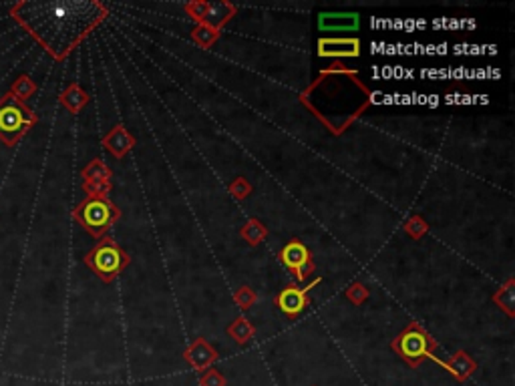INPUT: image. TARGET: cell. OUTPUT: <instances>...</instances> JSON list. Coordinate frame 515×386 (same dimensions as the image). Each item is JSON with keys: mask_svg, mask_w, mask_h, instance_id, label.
I'll return each instance as SVG.
<instances>
[{"mask_svg": "<svg viewBox=\"0 0 515 386\" xmlns=\"http://www.w3.org/2000/svg\"><path fill=\"white\" fill-rule=\"evenodd\" d=\"M34 123L36 115L24 103L10 93L0 96V139L8 147H13Z\"/></svg>", "mask_w": 515, "mask_h": 386, "instance_id": "obj_1", "label": "cell"}, {"mask_svg": "<svg viewBox=\"0 0 515 386\" xmlns=\"http://www.w3.org/2000/svg\"><path fill=\"white\" fill-rule=\"evenodd\" d=\"M393 348L399 352L401 358H404L411 366H418L423 360L435 358V348L437 342L429 336L418 324H411L401 336L393 342ZM437 360V358H435Z\"/></svg>", "mask_w": 515, "mask_h": 386, "instance_id": "obj_2", "label": "cell"}, {"mask_svg": "<svg viewBox=\"0 0 515 386\" xmlns=\"http://www.w3.org/2000/svg\"><path fill=\"white\" fill-rule=\"evenodd\" d=\"M127 262L129 257L119 250V245L111 238L99 241L95 250L85 256V264L105 282H111L113 278L125 268Z\"/></svg>", "mask_w": 515, "mask_h": 386, "instance_id": "obj_3", "label": "cell"}, {"mask_svg": "<svg viewBox=\"0 0 515 386\" xmlns=\"http://www.w3.org/2000/svg\"><path fill=\"white\" fill-rule=\"evenodd\" d=\"M115 217L117 209L105 197H89L75 209V220L95 238H101L107 231Z\"/></svg>", "mask_w": 515, "mask_h": 386, "instance_id": "obj_4", "label": "cell"}, {"mask_svg": "<svg viewBox=\"0 0 515 386\" xmlns=\"http://www.w3.org/2000/svg\"><path fill=\"white\" fill-rule=\"evenodd\" d=\"M318 55L328 57V59L358 57L360 55V41L358 38H320L318 41Z\"/></svg>", "mask_w": 515, "mask_h": 386, "instance_id": "obj_5", "label": "cell"}, {"mask_svg": "<svg viewBox=\"0 0 515 386\" xmlns=\"http://www.w3.org/2000/svg\"><path fill=\"white\" fill-rule=\"evenodd\" d=\"M183 356L193 370H208L218 360L216 348H211L204 338H197Z\"/></svg>", "mask_w": 515, "mask_h": 386, "instance_id": "obj_6", "label": "cell"}, {"mask_svg": "<svg viewBox=\"0 0 515 386\" xmlns=\"http://www.w3.org/2000/svg\"><path fill=\"white\" fill-rule=\"evenodd\" d=\"M276 304L278 308L288 316V318H296L306 306H308V296L302 288H296V286H288L284 288L278 298H276Z\"/></svg>", "mask_w": 515, "mask_h": 386, "instance_id": "obj_7", "label": "cell"}, {"mask_svg": "<svg viewBox=\"0 0 515 386\" xmlns=\"http://www.w3.org/2000/svg\"><path fill=\"white\" fill-rule=\"evenodd\" d=\"M360 24V16L356 13H322L318 16L320 31H356Z\"/></svg>", "mask_w": 515, "mask_h": 386, "instance_id": "obj_8", "label": "cell"}, {"mask_svg": "<svg viewBox=\"0 0 515 386\" xmlns=\"http://www.w3.org/2000/svg\"><path fill=\"white\" fill-rule=\"evenodd\" d=\"M443 366H445V370L449 372L451 376L453 378H457L459 383H463V380H467L475 370H477V364H475V360L469 356L467 352H463V350H459V352H455L453 356H451L449 360L447 362H441Z\"/></svg>", "mask_w": 515, "mask_h": 386, "instance_id": "obj_9", "label": "cell"}, {"mask_svg": "<svg viewBox=\"0 0 515 386\" xmlns=\"http://www.w3.org/2000/svg\"><path fill=\"white\" fill-rule=\"evenodd\" d=\"M133 143H135V139H133L121 125L115 127L113 131H109V133L105 135V139H103V145L111 151L115 157H123L129 149L133 147Z\"/></svg>", "mask_w": 515, "mask_h": 386, "instance_id": "obj_10", "label": "cell"}, {"mask_svg": "<svg viewBox=\"0 0 515 386\" xmlns=\"http://www.w3.org/2000/svg\"><path fill=\"white\" fill-rule=\"evenodd\" d=\"M280 259L284 262V266L290 270H298L300 266H304L306 262H310V252L304 243L298 240H292L288 245H284V250L280 252Z\"/></svg>", "mask_w": 515, "mask_h": 386, "instance_id": "obj_11", "label": "cell"}, {"mask_svg": "<svg viewBox=\"0 0 515 386\" xmlns=\"http://www.w3.org/2000/svg\"><path fill=\"white\" fill-rule=\"evenodd\" d=\"M87 101H89V96H87V93L80 89L77 83H73L71 87H66L63 91V95H61V103L71 113H79L87 105Z\"/></svg>", "mask_w": 515, "mask_h": 386, "instance_id": "obj_12", "label": "cell"}, {"mask_svg": "<svg viewBox=\"0 0 515 386\" xmlns=\"http://www.w3.org/2000/svg\"><path fill=\"white\" fill-rule=\"evenodd\" d=\"M8 93L15 96V99H18L20 103H27V101L36 93V85H34V80H32L29 75H22V77H18V79L13 83V87H10Z\"/></svg>", "mask_w": 515, "mask_h": 386, "instance_id": "obj_13", "label": "cell"}, {"mask_svg": "<svg viewBox=\"0 0 515 386\" xmlns=\"http://www.w3.org/2000/svg\"><path fill=\"white\" fill-rule=\"evenodd\" d=\"M83 177L85 181H109V167L101 159H93L85 169H83Z\"/></svg>", "mask_w": 515, "mask_h": 386, "instance_id": "obj_14", "label": "cell"}, {"mask_svg": "<svg viewBox=\"0 0 515 386\" xmlns=\"http://www.w3.org/2000/svg\"><path fill=\"white\" fill-rule=\"evenodd\" d=\"M227 334L234 338L238 344H246L250 338L254 336V328H252V324L248 320H244V318H238V320L234 322L230 328H227Z\"/></svg>", "mask_w": 515, "mask_h": 386, "instance_id": "obj_15", "label": "cell"}, {"mask_svg": "<svg viewBox=\"0 0 515 386\" xmlns=\"http://www.w3.org/2000/svg\"><path fill=\"white\" fill-rule=\"evenodd\" d=\"M241 236H244V240L250 241L252 245H258L260 241H264V238H266V227L260 224L258 220H250L248 224L244 225Z\"/></svg>", "mask_w": 515, "mask_h": 386, "instance_id": "obj_16", "label": "cell"}, {"mask_svg": "<svg viewBox=\"0 0 515 386\" xmlns=\"http://www.w3.org/2000/svg\"><path fill=\"white\" fill-rule=\"evenodd\" d=\"M495 302H498L507 314H514V282H507V286L499 290L495 294Z\"/></svg>", "mask_w": 515, "mask_h": 386, "instance_id": "obj_17", "label": "cell"}, {"mask_svg": "<svg viewBox=\"0 0 515 386\" xmlns=\"http://www.w3.org/2000/svg\"><path fill=\"white\" fill-rule=\"evenodd\" d=\"M216 36H218V29H213V27H209V24H202V27H197V29L193 31V38H195L199 45H204V47H209V45L216 41Z\"/></svg>", "mask_w": 515, "mask_h": 386, "instance_id": "obj_18", "label": "cell"}, {"mask_svg": "<svg viewBox=\"0 0 515 386\" xmlns=\"http://www.w3.org/2000/svg\"><path fill=\"white\" fill-rule=\"evenodd\" d=\"M83 187H85V192L89 193V197H105L111 190L109 181H85Z\"/></svg>", "mask_w": 515, "mask_h": 386, "instance_id": "obj_19", "label": "cell"}, {"mask_svg": "<svg viewBox=\"0 0 515 386\" xmlns=\"http://www.w3.org/2000/svg\"><path fill=\"white\" fill-rule=\"evenodd\" d=\"M199 386H225L224 374L216 369L206 370L199 378Z\"/></svg>", "mask_w": 515, "mask_h": 386, "instance_id": "obj_20", "label": "cell"}, {"mask_svg": "<svg viewBox=\"0 0 515 386\" xmlns=\"http://www.w3.org/2000/svg\"><path fill=\"white\" fill-rule=\"evenodd\" d=\"M234 300H236V304L244 308V310H248V308H252L254 302H256V294L252 292V290L248 288V286H244L236 292V296H234Z\"/></svg>", "mask_w": 515, "mask_h": 386, "instance_id": "obj_21", "label": "cell"}, {"mask_svg": "<svg viewBox=\"0 0 515 386\" xmlns=\"http://www.w3.org/2000/svg\"><path fill=\"white\" fill-rule=\"evenodd\" d=\"M404 231L411 236V238H415V240H418L421 236H425V231H427V224L421 220V217H411L409 222H407V225H404Z\"/></svg>", "mask_w": 515, "mask_h": 386, "instance_id": "obj_22", "label": "cell"}, {"mask_svg": "<svg viewBox=\"0 0 515 386\" xmlns=\"http://www.w3.org/2000/svg\"><path fill=\"white\" fill-rule=\"evenodd\" d=\"M367 296H369V290L365 288L362 284H358V282L346 290V298H348L351 302H354V304H362V302L367 300Z\"/></svg>", "mask_w": 515, "mask_h": 386, "instance_id": "obj_23", "label": "cell"}, {"mask_svg": "<svg viewBox=\"0 0 515 386\" xmlns=\"http://www.w3.org/2000/svg\"><path fill=\"white\" fill-rule=\"evenodd\" d=\"M252 192V187H250V183L244 179V177H238L232 185H230V193H234V197H238V199H244L246 195H250Z\"/></svg>", "mask_w": 515, "mask_h": 386, "instance_id": "obj_24", "label": "cell"}, {"mask_svg": "<svg viewBox=\"0 0 515 386\" xmlns=\"http://www.w3.org/2000/svg\"><path fill=\"white\" fill-rule=\"evenodd\" d=\"M188 13L197 18V20H206L209 13V2H193V4H188Z\"/></svg>", "mask_w": 515, "mask_h": 386, "instance_id": "obj_25", "label": "cell"}, {"mask_svg": "<svg viewBox=\"0 0 515 386\" xmlns=\"http://www.w3.org/2000/svg\"><path fill=\"white\" fill-rule=\"evenodd\" d=\"M312 270H314V264H312V262H306L304 266H300V268L296 270V278H298L300 282H304L306 278L312 273Z\"/></svg>", "mask_w": 515, "mask_h": 386, "instance_id": "obj_26", "label": "cell"}]
</instances>
